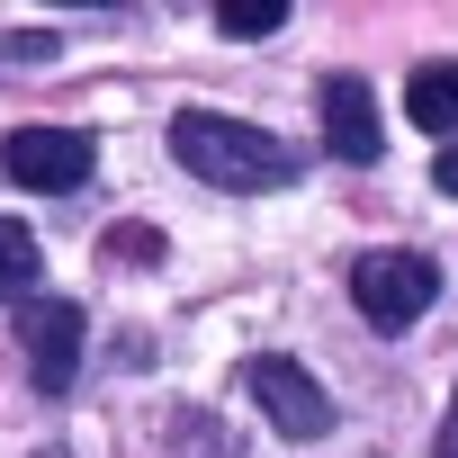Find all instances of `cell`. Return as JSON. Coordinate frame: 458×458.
Masks as SVG:
<instances>
[{"label":"cell","instance_id":"cell-1","mask_svg":"<svg viewBox=\"0 0 458 458\" xmlns=\"http://www.w3.org/2000/svg\"><path fill=\"white\" fill-rule=\"evenodd\" d=\"M171 153L180 171H198L207 189H288L297 180V153L243 117H216V108H180L171 117Z\"/></svg>","mask_w":458,"mask_h":458},{"label":"cell","instance_id":"cell-11","mask_svg":"<svg viewBox=\"0 0 458 458\" xmlns=\"http://www.w3.org/2000/svg\"><path fill=\"white\" fill-rule=\"evenodd\" d=\"M431 458H458V395H449V413H440V449Z\"/></svg>","mask_w":458,"mask_h":458},{"label":"cell","instance_id":"cell-3","mask_svg":"<svg viewBox=\"0 0 458 458\" xmlns=\"http://www.w3.org/2000/svg\"><path fill=\"white\" fill-rule=\"evenodd\" d=\"M243 386H252V404H261L288 440H324V431H333V395H324L297 360L261 351V360H243Z\"/></svg>","mask_w":458,"mask_h":458},{"label":"cell","instance_id":"cell-6","mask_svg":"<svg viewBox=\"0 0 458 458\" xmlns=\"http://www.w3.org/2000/svg\"><path fill=\"white\" fill-rule=\"evenodd\" d=\"M324 144H333L342 162H377V153H386V126H377L369 81H351V72L324 81Z\"/></svg>","mask_w":458,"mask_h":458},{"label":"cell","instance_id":"cell-9","mask_svg":"<svg viewBox=\"0 0 458 458\" xmlns=\"http://www.w3.org/2000/svg\"><path fill=\"white\" fill-rule=\"evenodd\" d=\"M279 19H288L279 0H216V28L225 37H279Z\"/></svg>","mask_w":458,"mask_h":458},{"label":"cell","instance_id":"cell-2","mask_svg":"<svg viewBox=\"0 0 458 458\" xmlns=\"http://www.w3.org/2000/svg\"><path fill=\"white\" fill-rule=\"evenodd\" d=\"M431 297H440V270H431L422 252H369V261L351 270V306H360L377 333L422 324V315H431Z\"/></svg>","mask_w":458,"mask_h":458},{"label":"cell","instance_id":"cell-7","mask_svg":"<svg viewBox=\"0 0 458 458\" xmlns=\"http://www.w3.org/2000/svg\"><path fill=\"white\" fill-rule=\"evenodd\" d=\"M404 117L422 135H458V64H422L404 81Z\"/></svg>","mask_w":458,"mask_h":458},{"label":"cell","instance_id":"cell-8","mask_svg":"<svg viewBox=\"0 0 458 458\" xmlns=\"http://www.w3.org/2000/svg\"><path fill=\"white\" fill-rule=\"evenodd\" d=\"M37 234H28V225L19 216H0V306H28L37 297Z\"/></svg>","mask_w":458,"mask_h":458},{"label":"cell","instance_id":"cell-10","mask_svg":"<svg viewBox=\"0 0 458 458\" xmlns=\"http://www.w3.org/2000/svg\"><path fill=\"white\" fill-rule=\"evenodd\" d=\"M431 180H440V198H458V144H440V162H431Z\"/></svg>","mask_w":458,"mask_h":458},{"label":"cell","instance_id":"cell-4","mask_svg":"<svg viewBox=\"0 0 458 458\" xmlns=\"http://www.w3.org/2000/svg\"><path fill=\"white\" fill-rule=\"evenodd\" d=\"M81 306L72 297H28L19 306V342H28V377L46 386V395H64L72 377H81Z\"/></svg>","mask_w":458,"mask_h":458},{"label":"cell","instance_id":"cell-5","mask_svg":"<svg viewBox=\"0 0 458 458\" xmlns=\"http://www.w3.org/2000/svg\"><path fill=\"white\" fill-rule=\"evenodd\" d=\"M90 162H99V153H90V135H72V126H19L10 144H0V171H10L19 189H46V198H55V189H81Z\"/></svg>","mask_w":458,"mask_h":458}]
</instances>
